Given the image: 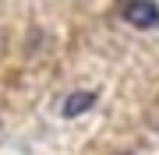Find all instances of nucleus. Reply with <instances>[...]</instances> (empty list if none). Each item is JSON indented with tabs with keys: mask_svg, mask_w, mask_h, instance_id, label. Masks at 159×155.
<instances>
[{
	"mask_svg": "<svg viewBox=\"0 0 159 155\" xmlns=\"http://www.w3.org/2000/svg\"><path fill=\"white\" fill-rule=\"evenodd\" d=\"M124 21L134 28H156L159 25V7L152 0H127L124 4Z\"/></svg>",
	"mask_w": 159,
	"mask_h": 155,
	"instance_id": "nucleus-1",
	"label": "nucleus"
},
{
	"mask_svg": "<svg viewBox=\"0 0 159 155\" xmlns=\"http://www.w3.org/2000/svg\"><path fill=\"white\" fill-rule=\"evenodd\" d=\"M156 109H159V102H156ZM152 123H159V113H156V116H152Z\"/></svg>",
	"mask_w": 159,
	"mask_h": 155,
	"instance_id": "nucleus-3",
	"label": "nucleus"
},
{
	"mask_svg": "<svg viewBox=\"0 0 159 155\" xmlns=\"http://www.w3.org/2000/svg\"><path fill=\"white\" fill-rule=\"evenodd\" d=\"M92 106H96V92H71L67 99H64V116H67V120H74V116L89 113Z\"/></svg>",
	"mask_w": 159,
	"mask_h": 155,
	"instance_id": "nucleus-2",
	"label": "nucleus"
}]
</instances>
